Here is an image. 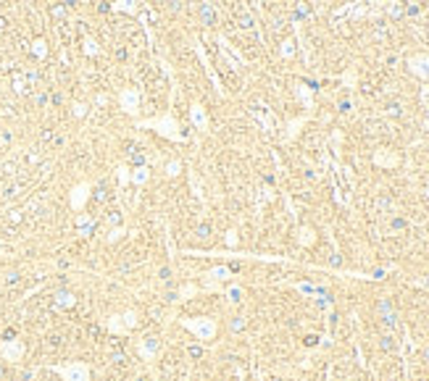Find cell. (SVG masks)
<instances>
[{
    "instance_id": "cell-1",
    "label": "cell",
    "mask_w": 429,
    "mask_h": 381,
    "mask_svg": "<svg viewBox=\"0 0 429 381\" xmlns=\"http://www.w3.org/2000/svg\"><path fill=\"white\" fill-rule=\"evenodd\" d=\"M179 324H182V329H187L192 337L201 339V342H211V339H216V334H219V321H216V318H211V315L179 318Z\"/></svg>"
},
{
    "instance_id": "cell-2",
    "label": "cell",
    "mask_w": 429,
    "mask_h": 381,
    "mask_svg": "<svg viewBox=\"0 0 429 381\" xmlns=\"http://www.w3.org/2000/svg\"><path fill=\"white\" fill-rule=\"evenodd\" d=\"M142 126H148V129H153V132H158L161 137H166V140H171V142H182L179 124H177V118H174L171 113L158 116V118H150V121H142Z\"/></svg>"
},
{
    "instance_id": "cell-3",
    "label": "cell",
    "mask_w": 429,
    "mask_h": 381,
    "mask_svg": "<svg viewBox=\"0 0 429 381\" xmlns=\"http://www.w3.org/2000/svg\"><path fill=\"white\" fill-rule=\"evenodd\" d=\"M408 71L421 82H429V53H411L406 60Z\"/></svg>"
},
{
    "instance_id": "cell-4",
    "label": "cell",
    "mask_w": 429,
    "mask_h": 381,
    "mask_svg": "<svg viewBox=\"0 0 429 381\" xmlns=\"http://www.w3.org/2000/svg\"><path fill=\"white\" fill-rule=\"evenodd\" d=\"M371 161H374V166H379V169H397L403 158H401V152L392 150V147H377Z\"/></svg>"
},
{
    "instance_id": "cell-5",
    "label": "cell",
    "mask_w": 429,
    "mask_h": 381,
    "mask_svg": "<svg viewBox=\"0 0 429 381\" xmlns=\"http://www.w3.org/2000/svg\"><path fill=\"white\" fill-rule=\"evenodd\" d=\"M119 103H121V108H124L127 113H137L140 111V89L137 87H124L121 95H119Z\"/></svg>"
},
{
    "instance_id": "cell-6",
    "label": "cell",
    "mask_w": 429,
    "mask_h": 381,
    "mask_svg": "<svg viewBox=\"0 0 429 381\" xmlns=\"http://www.w3.org/2000/svg\"><path fill=\"white\" fill-rule=\"evenodd\" d=\"M158 350H161V339L158 337H142L140 342H137V353H140V358L148 360V363L156 360Z\"/></svg>"
},
{
    "instance_id": "cell-7",
    "label": "cell",
    "mask_w": 429,
    "mask_h": 381,
    "mask_svg": "<svg viewBox=\"0 0 429 381\" xmlns=\"http://www.w3.org/2000/svg\"><path fill=\"white\" fill-rule=\"evenodd\" d=\"M61 373H64L66 381H87V365L84 363H71L66 365V368H61Z\"/></svg>"
},
{
    "instance_id": "cell-8",
    "label": "cell",
    "mask_w": 429,
    "mask_h": 381,
    "mask_svg": "<svg viewBox=\"0 0 429 381\" xmlns=\"http://www.w3.org/2000/svg\"><path fill=\"white\" fill-rule=\"evenodd\" d=\"M190 118H192V124L197 126V129H206L208 126V116H206V111H203V105H192L190 108Z\"/></svg>"
},
{
    "instance_id": "cell-9",
    "label": "cell",
    "mask_w": 429,
    "mask_h": 381,
    "mask_svg": "<svg viewBox=\"0 0 429 381\" xmlns=\"http://www.w3.org/2000/svg\"><path fill=\"white\" fill-rule=\"evenodd\" d=\"M203 276H206V279H211V281H226L229 276H232V271H229L226 266H216V268L206 271Z\"/></svg>"
},
{
    "instance_id": "cell-10",
    "label": "cell",
    "mask_w": 429,
    "mask_h": 381,
    "mask_svg": "<svg viewBox=\"0 0 429 381\" xmlns=\"http://www.w3.org/2000/svg\"><path fill=\"white\" fill-rule=\"evenodd\" d=\"M298 242H300L303 247H311L313 242H316V232H313L311 226H300V232H298Z\"/></svg>"
},
{
    "instance_id": "cell-11",
    "label": "cell",
    "mask_w": 429,
    "mask_h": 381,
    "mask_svg": "<svg viewBox=\"0 0 429 381\" xmlns=\"http://www.w3.org/2000/svg\"><path fill=\"white\" fill-rule=\"evenodd\" d=\"M3 355H6L8 360H16V358L21 355V344H19V342H6V344H3Z\"/></svg>"
},
{
    "instance_id": "cell-12",
    "label": "cell",
    "mask_w": 429,
    "mask_h": 381,
    "mask_svg": "<svg viewBox=\"0 0 429 381\" xmlns=\"http://www.w3.org/2000/svg\"><path fill=\"white\" fill-rule=\"evenodd\" d=\"M305 124V116H300V118H295V121H290V124H287V140H295V137L300 134V126Z\"/></svg>"
},
{
    "instance_id": "cell-13",
    "label": "cell",
    "mask_w": 429,
    "mask_h": 381,
    "mask_svg": "<svg viewBox=\"0 0 429 381\" xmlns=\"http://www.w3.org/2000/svg\"><path fill=\"white\" fill-rule=\"evenodd\" d=\"M108 329L113 331V334H129V329L124 326V321H121V315H113L111 321H108Z\"/></svg>"
},
{
    "instance_id": "cell-14",
    "label": "cell",
    "mask_w": 429,
    "mask_h": 381,
    "mask_svg": "<svg viewBox=\"0 0 429 381\" xmlns=\"http://www.w3.org/2000/svg\"><path fill=\"white\" fill-rule=\"evenodd\" d=\"M197 292H201V287L190 281V284H185V287L179 289V297H182V300H190V297H195Z\"/></svg>"
},
{
    "instance_id": "cell-15",
    "label": "cell",
    "mask_w": 429,
    "mask_h": 381,
    "mask_svg": "<svg viewBox=\"0 0 429 381\" xmlns=\"http://www.w3.org/2000/svg\"><path fill=\"white\" fill-rule=\"evenodd\" d=\"M84 200H87V184H79L74 189V208H82Z\"/></svg>"
},
{
    "instance_id": "cell-16",
    "label": "cell",
    "mask_w": 429,
    "mask_h": 381,
    "mask_svg": "<svg viewBox=\"0 0 429 381\" xmlns=\"http://www.w3.org/2000/svg\"><path fill=\"white\" fill-rule=\"evenodd\" d=\"M121 321H124V326H127V329H134L137 324H140V318H137V313H134V310H127L124 315H121Z\"/></svg>"
},
{
    "instance_id": "cell-17",
    "label": "cell",
    "mask_w": 429,
    "mask_h": 381,
    "mask_svg": "<svg viewBox=\"0 0 429 381\" xmlns=\"http://www.w3.org/2000/svg\"><path fill=\"white\" fill-rule=\"evenodd\" d=\"M179 174H182V161H171V163L166 166V176H168V179H174V176H179Z\"/></svg>"
},
{
    "instance_id": "cell-18",
    "label": "cell",
    "mask_w": 429,
    "mask_h": 381,
    "mask_svg": "<svg viewBox=\"0 0 429 381\" xmlns=\"http://www.w3.org/2000/svg\"><path fill=\"white\" fill-rule=\"evenodd\" d=\"M132 179H134V184H145V181L150 179V174H148V169H137L132 174Z\"/></svg>"
},
{
    "instance_id": "cell-19",
    "label": "cell",
    "mask_w": 429,
    "mask_h": 381,
    "mask_svg": "<svg viewBox=\"0 0 429 381\" xmlns=\"http://www.w3.org/2000/svg\"><path fill=\"white\" fill-rule=\"evenodd\" d=\"M116 8H121V11H127V13H134V11H137V6H134V0H119V3H116Z\"/></svg>"
},
{
    "instance_id": "cell-20",
    "label": "cell",
    "mask_w": 429,
    "mask_h": 381,
    "mask_svg": "<svg viewBox=\"0 0 429 381\" xmlns=\"http://www.w3.org/2000/svg\"><path fill=\"white\" fill-rule=\"evenodd\" d=\"M224 239H226V245H229V247H237V242H240V237H237V232H235V229H229Z\"/></svg>"
},
{
    "instance_id": "cell-21",
    "label": "cell",
    "mask_w": 429,
    "mask_h": 381,
    "mask_svg": "<svg viewBox=\"0 0 429 381\" xmlns=\"http://www.w3.org/2000/svg\"><path fill=\"white\" fill-rule=\"evenodd\" d=\"M121 234H124V229H113V232H111V237H108V239H111V242H116V239H119Z\"/></svg>"
}]
</instances>
